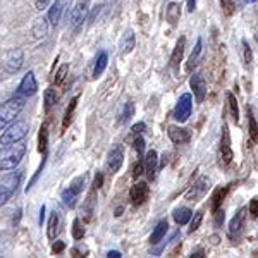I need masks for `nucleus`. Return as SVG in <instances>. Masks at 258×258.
I'll use <instances>...</instances> for the list:
<instances>
[{
    "instance_id": "30",
    "label": "nucleus",
    "mask_w": 258,
    "mask_h": 258,
    "mask_svg": "<svg viewBox=\"0 0 258 258\" xmlns=\"http://www.w3.org/2000/svg\"><path fill=\"white\" fill-rule=\"evenodd\" d=\"M133 115H135V103H133V102L124 103V109H122V112H120L117 124H119V126H122V124H126L127 120L133 117Z\"/></svg>"
},
{
    "instance_id": "18",
    "label": "nucleus",
    "mask_w": 258,
    "mask_h": 258,
    "mask_svg": "<svg viewBox=\"0 0 258 258\" xmlns=\"http://www.w3.org/2000/svg\"><path fill=\"white\" fill-rule=\"evenodd\" d=\"M86 16H88V6H86V2H80L71 12V24H73L74 30L83 26V23L86 21Z\"/></svg>"
},
{
    "instance_id": "41",
    "label": "nucleus",
    "mask_w": 258,
    "mask_h": 258,
    "mask_svg": "<svg viewBox=\"0 0 258 258\" xmlns=\"http://www.w3.org/2000/svg\"><path fill=\"white\" fill-rule=\"evenodd\" d=\"M135 150L138 152V155H143L145 153V140H143V136L141 135H136V140H135Z\"/></svg>"
},
{
    "instance_id": "11",
    "label": "nucleus",
    "mask_w": 258,
    "mask_h": 258,
    "mask_svg": "<svg viewBox=\"0 0 258 258\" xmlns=\"http://www.w3.org/2000/svg\"><path fill=\"white\" fill-rule=\"evenodd\" d=\"M246 212H248L246 207H241L234 214V217H232L231 224H229V236H231V239L239 238V234L243 232L244 220H246Z\"/></svg>"
},
{
    "instance_id": "39",
    "label": "nucleus",
    "mask_w": 258,
    "mask_h": 258,
    "mask_svg": "<svg viewBox=\"0 0 258 258\" xmlns=\"http://www.w3.org/2000/svg\"><path fill=\"white\" fill-rule=\"evenodd\" d=\"M243 57H244V64L249 68L253 62V52H251V48H249V43L246 40H243Z\"/></svg>"
},
{
    "instance_id": "14",
    "label": "nucleus",
    "mask_w": 258,
    "mask_h": 258,
    "mask_svg": "<svg viewBox=\"0 0 258 258\" xmlns=\"http://www.w3.org/2000/svg\"><path fill=\"white\" fill-rule=\"evenodd\" d=\"M66 7H69V0H53L50 4V11H48V21L52 26H57L59 21L64 14Z\"/></svg>"
},
{
    "instance_id": "6",
    "label": "nucleus",
    "mask_w": 258,
    "mask_h": 258,
    "mask_svg": "<svg viewBox=\"0 0 258 258\" xmlns=\"http://www.w3.org/2000/svg\"><path fill=\"white\" fill-rule=\"evenodd\" d=\"M191 112H193V95L191 93H182L179 97L176 107H174L172 117L177 122H186L191 117Z\"/></svg>"
},
{
    "instance_id": "37",
    "label": "nucleus",
    "mask_w": 258,
    "mask_h": 258,
    "mask_svg": "<svg viewBox=\"0 0 258 258\" xmlns=\"http://www.w3.org/2000/svg\"><path fill=\"white\" fill-rule=\"evenodd\" d=\"M83 236H85V229L81 227V220L74 219V222H73V238L78 241V239H83Z\"/></svg>"
},
{
    "instance_id": "1",
    "label": "nucleus",
    "mask_w": 258,
    "mask_h": 258,
    "mask_svg": "<svg viewBox=\"0 0 258 258\" xmlns=\"http://www.w3.org/2000/svg\"><path fill=\"white\" fill-rule=\"evenodd\" d=\"M28 152V147L23 141L11 145H2L0 147V172H7V170H14L21 164Z\"/></svg>"
},
{
    "instance_id": "16",
    "label": "nucleus",
    "mask_w": 258,
    "mask_h": 258,
    "mask_svg": "<svg viewBox=\"0 0 258 258\" xmlns=\"http://www.w3.org/2000/svg\"><path fill=\"white\" fill-rule=\"evenodd\" d=\"M145 172H147L148 179H155L157 177V172H159V155H157L155 150H150L145 155Z\"/></svg>"
},
{
    "instance_id": "48",
    "label": "nucleus",
    "mask_w": 258,
    "mask_h": 258,
    "mask_svg": "<svg viewBox=\"0 0 258 258\" xmlns=\"http://www.w3.org/2000/svg\"><path fill=\"white\" fill-rule=\"evenodd\" d=\"M102 182H103V174L102 172H98L97 174V177H95V182H93V188H100V186H102Z\"/></svg>"
},
{
    "instance_id": "9",
    "label": "nucleus",
    "mask_w": 258,
    "mask_h": 258,
    "mask_svg": "<svg viewBox=\"0 0 258 258\" xmlns=\"http://www.w3.org/2000/svg\"><path fill=\"white\" fill-rule=\"evenodd\" d=\"M38 91V81L35 78V73L33 71H28L26 76H23L19 86H18V95H23V97H33V95Z\"/></svg>"
},
{
    "instance_id": "22",
    "label": "nucleus",
    "mask_w": 258,
    "mask_h": 258,
    "mask_svg": "<svg viewBox=\"0 0 258 258\" xmlns=\"http://www.w3.org/2000/svg\"><path fill=\"white\" fill-rule=\"evenodd\" d=\"M95 195H97V188H93L88 193V197H86L85 203H83V217L85 220H90L91 215H93V210H95V203H97V200H95Z\"/></svg>"
},
{
    "instance_id": "50",
    "label": "nucleus",
    "mask_w": 258,
    "mask_h": 258,
    "mask_svg": "<svg viewBox=\"0 0 258 258\" xmlns=\"http://www.w3.org/2000/svg\"><path fill=\"white\" fill-rule=\"evenodd\" d=\"M107 256H109V258H120L122 255H120V251H115V249H112V251L107 253Z\"/></svg>"
},
{
    "instance_id": "27",
    "label": "nucleus",
    "mask_w": 258,
    "mask_h": 258,
    "mask_svg": "<svg viewBox=\"0 0 258 258\" xmlns=\"http://www.w3.org/2000/svg\"><path fill=\"white\" fill-rule=\"evenodd\" d=\"M59 102V95L55 93V90L53 88H48V90H45V93H43V103H45V112H48L52 110V107L55 105V103Z\"/></svg>"
},
{
    "instance_id": "15",
    "label": "nucleus",
    "mask_w": 258,
    "mask_h": 258,
    "mask_svg": "<svg viewBox=\"0 0 258 258\" xmlns=\"http://www.w3.org/2000/svg\"><path fill=\"white\" fill-rule=\"evenodd\" d=\"M23 60H24V55H23V50H12V52L7 53L6 57V71L7 73H18V71L23 68Z\"/></svg>"
},
{
    "instance_id": "2",
    "label": "nucleus",
    "mask_w": 258,
    "mask_h": 258,
    "mask_svg": "<svg viewBox=\"0 0 258 258\" xmlns=\"http://www.w3.org/2000/svg\"><path fill=\"white\" fill-rule=\"evenodd\" d=\"M24 102H26V97L16 95V97H11L9 100L0 103V129H4L18 117L21 110L24 109Z\"/></svg>"
},
{
    "instance_id": "20",
    "label": "nucleus",
    "mask_w": 258,
    "mask_h": 258,
    "mask_svg": "<svg viewBox=\"0 0 258 258\" xmlns=\"http://www.w3.org/2000/svg\"><path fill=\"white\" fill-rule=\"evenodd\" d=\"M172 217L177 226H186L191 220V217H193V210L188 209V207H179V209L174 210Z\"/></svg>"
},
{
    "instance_id": "38",
    "label": "nucleus",
    "mask_w": 258,
    "mask_h": 258,
    "mask_svg": "<svg viewBox=\"0 0 258 258\" xmlns=\"http://www.w3.org/2000/svg\"><path fill=\"white\" fill-rule=\"evenodd\" d=\"M68 73H69V66L68 64L60 66V69L55 73V86H59V85H62V83H64L66 76H68Z\"/></svg>"
},
{
    "instance_id": "21",
    "label": "nucleus",
    "mask_w": 258,
    "mask_h": 258,
    "mask_svg": "<svg viewBox=\"0 0 258 258\" xmlns=\"http://www.w3.org/2000/svg\"><path fill=\"white\" fill-rule=\"evenodd\" d=\"M167 231H169V224H167V220H160L159 224H157L155 227H153V232H152V236H150V243L152 244H157L159 241H162L165 238V234H167Z\"/></svg>"
},
{
    "instance_id": "4",
    "label": "nucleus",
    "mask_w": 258,
    "mask_h": 258,
    "mask_svg": "<svg viewBox=\"0 0 258 258\" xmlns=\"http://www.w3.org/2000/svg\"><path fill=\"white\" fill-rule=\"evenodd\" d=\"M88 172H85L83 176H78L76 179H73V182L69 184V188H66L62 191L60 198L62 202H64L66 207H69V209H74L78 203V198H80V195L83 193V189L86 188V182H88Z\"/></svg>"
},
{
    "instance_id": "23",
    "label": "nucleus",
    "mask_w": 258,
    "mask_h": 258,
    "mask_svg": "<svg viewBox=\"0 0 258 258\" xmlns=\"http://www.w3.org/2000/svg\"><path fill=\"white\" fill-rule=\"evenodd\" d=\"M107 64H109V53L107 52H100L98 57H97V62H95V68H93V78L97 80L103 74V71H105Z\"/></svg>"
},
{
    "instance_id": "35",
    "label": "nucleus",
    "mask_w": 258,
    "mask_h": 258,
    "mask_svg": "<svg viewBox=\"0 0 258 258\" xmlns=\"http://www.w3.org/2000/svg\"><path fill=\"white\" fill-rule=\"evenodd\" d=\"M133 48H135V35H133L131 30H127L122 38V53L131 52Z\"/></svg>"
},
{
    "instance_id": "24",
    "label": "nucleus",
    "mask_w": 258,
    "mask_h": 258,
    "mask_svg": "<svg viewBox=\"0 0 258 258\" xmlns=\"http://www.w3.org/2000/svg\"><path fill=\"white\" fill-rule=\"evenodd\" d=\"M248 138H249V145L258 143V124L255 117H253L251 110H248Z\"/></svg>"
},
{
    "instance_id": "19",
    "label": "nucleus",
    "mask_w": 258,
    "mask_h": 258,
    "mask_svg": "<svg viewBox=\"0 0 258 258\" xmlns=\"http://www.w3.org/2000/svg\"><path fill=\"white\" fill-rule=\"evenodd\" d=\"M184 48H186V38H184V36H179V40H177V43H176V48H174L172 55H170V62H169V66L174 71H177L179 62L182 60V53H184Z\"/></svg>"
},
{
    "instance_id": "49",
    "label": "nucleus",
    "mask_w": 258,
    "mask_h": 258,
    "mask_svg": "<svg viewBox=\"0 0 258 258\" xmlns=\"http://www.w3.org/2000/svg\"><path fill=\"white\" fill-rule=\"evenodd\" d=\"M186 6H188V12H193L197 9V0H186Z\"/></svg>"
},
{
    "instance_id": "47",
    "label": "nucleus",
    "mask_w": 258,
    "mask_h": 258,
    "mask_svg": "<svg viewBox=\"0 0 258 258\" xmlns=\"http://www.w3.org/2000/svg\"><path fill=\"white\" fill-rule=\"evenodd\" d=\"M145 127H147V126H145V122H138V124H135V126H133L131 131L135 133V135H141V133L145 131Z\"/></svg>"
},
{
    "instance_id": "44",
    "label": "nucleus",
    "mask_w": 258,
    "mask_h": 258,
    "mask_svg": "<svg viewBox=\"0 0 258 258\" xmlns=\"http://www.w3.org/2000/svg\"><path fill=\"white\" fill-rule=\"evenodd\" d=\"M222 222H224V212L219 209L214 212V224L219 227V226H222Z\"/></svg>"
},
{
    "instance_id": "17",
    "label": "nucleus",
    "mask_w": 258,
    "mask_h": 258,
    "mask_svg": "<svg viewBox=\"0 0 258 258\" xmlns=\"http://www.w3.org/2000/svg\"><path fill=\"white\" fill-rule=\"evenodd\" d=\"M167 135L172 143L176 145H184L191 140V131L186 127H179V126H169Z\"/></svg>"
},
{
    "instance_id": "31",
    "label": "nucleus",
    "mask_w": 258,
    "mask_h": 258,
    "mask_svg": "<svg viewBox=\"0 0 258 258\" xmlns=\"http://www.w3.org/2000/svg\"><path fill=\"white\" fill-rule=\"evenodd\" d=\"M47 147H48V129H47V124H43L38 135V152L45 155V153H47Z\"/></svg>"
},
{
    "instance_id": "13",
    "label": "nucleus",
    "mask_w": 258,
    "mask_h": 258,
    "mask_svg": "<svg viewBox=\"0 0 258 258\" xmlns=\"http://www.w3.org/2000/svg\"><path fill=\"white\" fill-rule=\"evenodd\" d=\"M189 86H191V90H193V95H195V98H197V102L202 103L203 100H205V97H207L205 78H203L200 73L193 74V76L189 78Z\"/></svg>"
},
{
    "instance_id": "34",
    "label": "nucleus",
    "mask_w": 258,
    "mask_h": 258,
    "mask_svg": "<svg viewBox=\"0 0 258 258\" xmlns=\"http://www.w3.org/2000/svg\"><path fill=\"white\" fill-rule=\"evenodd\" d=\"M227 102H229V109H231L232 119H234V122H238L239 120V109H238V100H236L234 93L227 95Z\"/></svg>"
},
{
    "instance_id": "10",
    "label": "nucleus",
    "mask_w": 258,
    "mask_h": 258,
    "mask_svg": "<svg viewBox=\"0 0 258 258\" xmlns=\"http://www.w3.org/2000/svg\"><path fill=\"white\" fill-rule=\"evenodd\" d=\"M129 197H131L133 205H136V207L143 205V203L147 202L148 197H150V186H148V182H145V181L136 182V184L131 188V191H129Z\"/></svg>"
},
{
    "instance_id": "42",
    "label": "nucleus",
    "mask_w": 258,
    "mask_h": 258,
    "mask_svg": "<svg viewBox=\"0 0 258 258\" xmlns=\"http://www.w3.org/2000/svg\"><path fill=\"white\" fill-rule=\"evenodd\" d=\"M143 172H145V162H143V160H140L138 164L135 165V169H133V177L138 179Z\"/></svg>"
},
{
    "instance_id": "26",
    "label": "nucleus",
    "mask_w": 258,
    "mask_h": 258,
    "mask_svg": "<svg viewBox=\"0 0 258 258\" xmlns=\"http://www.w3.org/2000/svg\"><path fill=\"white\" fill-rule=\"evenodd\" d=\"M57 231H59V214L57 212H52L48 219V226H47V236L48 239H55Z\"/></svg>"
},
{
    "instance_id": "32",
    "label": "nucleus",
    "mask_w": 258,
    "mask_h": 258,
    "mask_svg": "<svg viewBox=\"0 0 258 258\" xmlns=\"http://www.w3.org/2000/svg\"><path fill=\"white\" fill-rule=\"evenodd\" d=\"M76 105H78V97H74L73 100H71L69 107L66 109L64 120H62V129H68V126L71 124V120H73V114H74V110H76Z\"/></svg>"
},
{
    "instance_id": "46",
    "label": "nucleus",
    "mask_w": 258,
    "mask_h": 258,
    "mask_svg": "<svg viewBox=\"0 0 258 258\" xmlns=\"http://www.w3.org/2000/svg\"><path fill=\"white\" fill-rule=\"evenodd\" d=\"M64 248H66V244L62 243V241H55V243H53V246H52V251L55 253V255H59V253L64 251Z\"/></svg>"
},
{
    "instance_id": "45",
    "label": "nucleus",
    "mask_w": 258,
    "mask_h": 258,
    "mask_svg": "<svg viewBox=\"0 0 258 258\" xmlns=\"http://www.w3.org/2000/svg\"><path fill=\"white\" fill-rule=\"evenodd\" d=\"M50 4H52V0H36L35 7L38 11H45L47 7H50Z\"/></svg>"
},
{
    "instance_id": "7",
    "label": "nucleus",
    "mask_w": 258,
    "mask_h": 258,
    "mask_svg": "<svg viewBox=\"0 0 258 258\" xmlns=\"http://www.w3.org/2000/svg\"><path fill=\"white\" fill-rule=\"evenodd\" d=\"M209 189H210V179L205 176L198 177L197 182H195L188 189V193H186V200H188V202H198L200 198L205 197Z\"/></svg>"
},
{
    "instance_id": "33",
    "label": "nucleus",
    "mask_w": 258,
    "mask_h": 258,
    "mask_svg": "<svg viewBox=\"0 0 258 258\" xmlns=\"http://www.w3.org/2000/svg\"><path fill=\"white\" fill-rule=\"evenodd\" d=\"M33 35L36 36V38H43L45 35H47V19H36L35 21V26H33Z\"/></svg>"
},
{
    "instance_id": "53",
    "label": "nucleus",
    "mask_w": 258,
    "mask_h": 258,
    "mask_svg": "<svg viewBox=\"0 0 258 258\" xmlns=\"http://www.w3.org/2000/svg\"><path fill=\"white\" fill-rule=\"evenodd\" d=\"M248 2H256V0H248Z\"/></svg>"
},
{
    "instance_id": "3",
    "label": "nucleus",
    "mask_w": 258,
    "mask_h": 258,
    "mask_svg": "<svg viewBox=\"0 0 258 258\" xmlns=\"http://www.w3.org/2000/svg\"><path fill=\"white\" fill-rule=\"evenodd\" d=\"M28 133H30V122L28 120H12L11 126L0 135V145H11L23 141L28 136Z\"/></svg>"
},
{
    "instance_id": "52",
    "label": "nucleus",
    "mask_w": 258,
    "mask_h": 258,
    "mask_svg": "<svg viewBox=\"0 0 258 258\" xmlns=\"http://www.w3.org/2000/svg\"><path fill=\"white\" fill-rule=\"evenodd\" d=\"M43 219H45V205H41V209H40V224L43 222Z\"/></svg>"
},
{
    "instance_id": "25",
    "label": "nucleus",
    "mask_w": 258,
    "mask_h": 258,
    "mask_svg": "<svg viewBox=\"0 0 258 258\" xmlns=\"http://www.w3.org/2000/svg\"><path fill=\"white\" fill-rule=\"evenodd\" d=\"M165 18H167L170 24H176L179 18H181V6L176 2H170L167 9H165Z\"/></svg>"
},
{
    "instance_id": "5",
    "label": "nucleus",
    "mask_w": 258,
    "mask_h": 258,
    "mask_svg": "<svg viewBox=\"0 0 258 258\" xmlns=\"http://www.w3.org/2000/svg\"><path fill=\"white\" fill-rule=\"evenodd\" d=\"M21 177H23V170H16L14 174H9V176L0 182V207L6 205L12 195L16 193L18 186L21 184Z\"/></svg>"
},
{
    "instance_id": "43",
    "label": "nucleus",
    "mask_w": 258,
    "mask_h": 258,
    "mask_svg": "<svg viewBox=\"0 0 258 258\" xmlns=\"http://www.w3.org/2000/svg\"><path fill=\"white\" fill-rule=\"evenodd\" d=\"M248 212L253 215V217H258V197H255L249 202V205H248Z\"/></svg>"
},
{
    "instance_id": "29",
    "label": "nucleus",
    "mask_w": 258,
    "mask_h": 258,
    "mask_svg": "<svg viewBox=\"0 0 258 258\" xmlns=\"http://www.w3.org/2000/svg\"><path fill=\"white\" fill-rule=\"evenodd\" d=\"M227 191H229V186H224V188L215 189L214 197H212V212H215V210L220 209V205H222V202H224V198H226Z\"/></svg>"
},
{
    "instance_id": "28",
    "label": "nucleus",
    "mask_w": 258,
    "mask_h": 258,
    "mask_svg": "<svg viewBox=\"0 0 258 258\" xmlns=\"http://www.w3.org/2000/svg\"><path fill=\"white\" fill-rule=\"evenodd\" d=\"M202 48H203V41H202V38H198L197 45H195L193 52H191V55L188 59V66H186V69H188V71H191L195 66L198 64V59H200V55H202Z\"/></svg>"
},
{
    "instance_id": "8",
    "label": "nucleus",
    "mask_w": 258,
    "mask_h": 258,
    "mask_svg": "<svg viewBox=\"0 0 258 258\" xmlns=\"http://www.w3.org/2000/svg\"><path fill=\"white\" fill-rule=\"evenodd\" d=\"M232 160V148H231V136H229L227 126L222 129V138H220V150H219V162L222 165H229Z\"/></svg>"
},
{
    "instance_id": "40",
    "label": "nucleus",
    "mask_w": 258,
    "mask_h": 258,
    "mask_svg": "<svg viewBox=\"0 0 258 258\" xmlns=\"http://www.w3.org/2000/svg\"><path fill=\"white\" fill-rule=\"evenodd\" d=\"M220 4H222V9H224V12H226L227 16H231L232 12H234V9H236L234 0H220Z\"/></svg>"
},
{
    "instance_id": "36",
    "label": "nucleus",
    "mask_w": 258,
    "mask_h": 258,
    "mask_svg": "<svg viewBox=\"0 0 258 258\" xmlns=\"http://www.w3.org/2000/svg\"><path fill=\"white\" fill-rule=\"evenodd\" d=\"M202 220H203V212H202V210L195 212L193 217H191V220H189V232H191V234H193V232L200 227Z\"/></svg>"
},
{
    "instance_id": "12",
    "label": "nucleus",
    "mask_w": 258,
    "mask_h": 258,
    "mask_svg": "<svg viewBox=\"0 0 258 258\" xmlns=\"http://www.w3.org/2000/svg\"><path fill=\"white\" fill-rule=\"evenodd\" d=\"M122 164H124V150L120 145H115L109 152V157H107V169H109L110 174H115L119 172Z\"/></svg>"
},
{
    "instance_id": "51",
    "label": "nucleus",
    "mask_w": 258,
    "mask_h": 258,
    "mask_svg": "<svg viewBox=\"0 0 258 258\" xmlns=\"http://www.w3.org/2000/svg\"><path fill=\"white\" fill-rule=\"evenodd\" d=\"M202 256H205V251H203V249H198V251L191 253V258H202Z\"/></svg>"
}]
</instances>
